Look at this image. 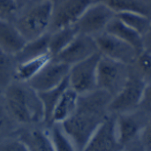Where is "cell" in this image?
Instances as JSON below:
<instances>
[{"label":"cell","mask_w":151,"mask_h":151,"mask_svg":"<svg viewBox=\"0 0 151 151\" xmlns=\"http://www.w3.org/2000/svg\"><path fill=\"white\" fill-rule=\"evenodd\" d=\"M125 151H143L142 150V146H141V144H140V147L139 148H134V149H132V150H126Z\"/></svg>","instance_id":"d6a6232c"},{"label":"cell","mask_w":151,"mask_h":151,"mask_svg":"<svg viewBox=\"0 0 151 151\" xmlns=\"http://www.w3.org/2000/svg\"><path fill=\"white\" fill-rule=\"evenodd\" d=\"M137 66V73L146 81V83L151 81V52L142 51L138 54L134 62Z\"/></svg>","instance_id":"484cf974"},{"label":"cell","mask_w":151,"mask_h":151,"mask_svg":"<svg viewBox=\"0 0 151 151\" xmlns=\"http://www.w3.org/2000/svg\"><path fill=\"white\" fill-rule=\"evenodd\" d=\"M131 72V65L101 55L97 65V88L114 96L125 85Z\"/></svg>","instance_id":"5b68a950"},{"label":"cell","mask_w":151,"mask_h":151,"mask_svg":"<svg viewBox=\"0 0 151 151\" xmlns=\"http://www.w3.org/2000/svg\"><path fill=\"white\" fill-rule=\"evenodd\" d=\"M18 2H19V0H18Z\"/></svg>","instance_id":"836d02e7"},{"label":"cell","mask_w":151,"mask_h":151,"mask_svg":"<svg viewBox=\"0 0 151 151\" xmlns=\"http://www.w3.org/2000/svg\"><path fill=\"white\" fill-rule=\"evenodd\" d=\"M5 107L11 117L22 124L44 121V112L38 93L27 82H10L4 92Z\"/></svg>","instance_id":"7a4b0ae2"},{"label":"cell","mask_w":151,"mask_h":151,"mask_svg":"<svg viewBox=\"0 0 151 151\" xmlns=\"http://www.w3.org/2000/svg\"><path fill=\"white\" fill-rule=\"evenodd\" d=\"M115 127L116 134L119 143L127 148L131 142H133L142 130L143 126H142L141 121L134 112L123 113L115 115Z\"/></svg>","instance_id":"4fadbf2b"},{"label":"cell","mask_w":151,"mask_h":151,"mask_svg":"<svg viewBox=\"0 0 151 151\" xmlns=\"http://www.w3.org/2000/svg\"><path fill=\"white\" fill-rule=\"evenodd\" d=\"M116 17L125 24L140 33L142 36L147 33L151 25V19L149 15L134 12H124L116 14Z\"/></svg>","instance_id":"7402d4cb"},{"label":"cell","mask_w":151,"mask_h":151,"mask_svg":"<svg viewBox=\"0 0 151 151\" xmlns=\"http://www.w3.org/2000/svg\"><path fill=\"white\" fill-rule=\"evenodd\" d=\"M70 65L52 58L28 82L36 92H42L54 88L64 82L69 74Z\"/></svg>","instance_id":"9c48e42d"},{"label":"cell","mask_w":151,"mask_h":151,"mask_svg":"<svg viewBox=\"0 0 151 151\" xmlns=\"http://www.w3.org/2000/svg\"><path fill=\"white\" fill-rule=\"evenodd\" d=\"M53 13V1L42 0L22 14L15 26L27 42L32 41L46 34L51 24Z\"/></svg>","instance_id":"3957f363"},{"label":"cell","mask_w":151,"mask_h":151,"mask_svg":"<svg viewBox=\"0 0 151 151\" xmlns=\"http://www.w3.org/2000/svg\"><path fill=\"white\" fill-rule=\"evenodd\" d=\"M68 87H69V81H68V78H67L64 82H62L60 85H58V87H56L54 88H51V89H49L46 91H42V92H37L38 96L40 97V100L42 102V107H43L44 122L50 123V116H51V113H52L55 104H57L61 94Z\"/></svg>","instance_id":"44dd1931"},{"label":"cell","mask_w":151,"mask_h":151,"mask_svg":"<svg viewBox=\"0 0 151 151\" xmlns=\"http://www.w3.org/2000/svg\"><path fill=\"white\" fill-rule=\"evenodd\" d=\"M0 151H30L27 145L19 138L11 139L0 143Z\"/></svg>","instance_id":"83f0119b"},{"label":"cell","mask_w":151,"mask_h":151,"mask_svg":"<svg viewBox=\"0 0 151 151\" xmlns=\"http://www.w3.org/2000/svg\"><path fill=\"white\" fill-rule=\"evenodd\" d=\"M27 41L16 26L4 19H0V49L10 55L18 54Z\"/></svg>","instance_id":"2e32d148"},{"label":"cell","mask_w":151,"mask_h":151,"mask_svg":"<svg viewBox=\"0 0 151 151\" xmlns=\"http://www.w3.org/2000/svg\"><path fill=\"white\" fill-rule=\"evenodd\" d=\"M10 117L6 107H4L0 104V132L4 130V128L9 125L10 123Z\"/></svg>","instance_id":"4dcf8cb0"},{"label":"cell","mask_w":151,"mask_h":151,"mask_svg":"<svg viewBox=\"0 0 151 151\" xmlns=\"http://www.w3.org/2000/svg\"><path fill=\"white\" fill-rule=\"evenodd\" d=\"M78 99L79 94L70 86L65 88L54 106L49 124L60 125L69 119L77 108Z\"/></svg>","instance_id":"5bb4252c"},{"label":"cell","mask_w":151,"mask_h":151,"mask_svg":"<svg viewBox=\"0 0 151 151\" xmlns=\"http://www.w3.org/2000/svg\"><path fill=\"white\" fill-rule=\"evenodd\" d=\"M12 55L0 49V85H8L12 75H14Z\"/></svg>","instance_id":"d4e9b609"},{"label":"cell","mask_w":151,"mask_h":151,"mask_svg":"<svg viewBox=\"0 0 151 151\" xmlns=\"http://www.w3.org/2000/svg\"><path fill=\"white\" fill-rule=\"evenodd\" d=\"M96 52L99 51L95 37L79 33L73 41L53 58L71 66L89 58Z\"/></svg>","instance_id":"8fae6325"},{"label":"cell","mask_w":151,"mask_h":151,"mask_svg":"<svg viewBox=\"0 0 151 151\" xmlns=\"http://www.w3.org/2000/svg\"><path fill=\"white\" fill-rule=\"evenodd\" d=\"M115 115L111 114L96 131L81 151H125L117 137Z\"/></svg>","instance_id":"30bf717a"},{"label":"cell","mask_w":151,"mask_h":151,"mask_svg":"<svg viewBox=\"0 0 151 151\" xmlns=\"http://www.w3.org/2000/svg\"><path fill=\"white\" fill-rule=\"evenodd\" d=\"M146 81L136 72L131 70L129 77L123 88L112 96L109 104L111 114L119 115L134 112L140 107Z\"/></svg>","instance_id":"277c9868"},{"label":"cell","mask_w":151,"mask_h":151,"mask_svg":"<svg viewBox=\"0 0 151 151\" xmlns=\"http://www.w3.org/2000/svg\"><path fill=\"white\" fill-rule=\"evenodd\" d=\"M107 4L116 14L124 12H134L149 15V8L139 0H97Z\"/></svg>","instance_id":"603a6c76"},{"label":"cell","mask_w":151,"mask_h":151,"mask_svg":"<svg viewBox=\"0 0 151 151\" xmlns=\"http://www.w3.org/2000/svg\"><path fill=\"white\" fill-rule=\"evenodd\" d=\"M91 0H65L53 13L51 24L55 30L76 24L84 11L91 4Z\"/></svg>","instance_id":"7c38bea8"},{"label":"cell","mask_w":151,"mask_h":151,"mask_svg":"<svg viewBox=\"0 0 151 151\" xmlns=\"http://www.w3.org/2000/svg\"><path fill=\"white\" fill-rule=\"evenodd\" d=\"M52 58H53L50 54V52H47L40 56L24 60L22 62H19V64L15 66L14 70L15 79L18 81L28 82Z\"/></svg>","instance_id":"e0dca14e"},{"label":"cell","mask_w":151,"mask_h":151,"mask_svg":"<svg viewBox=\"0 0 151 151\" xmlns=\"http://www.w3.org/2000/svg\"><path fill=\"white\" fill-rule=\"evenodd\" d=\"M95 40L102 56L128 65L134 64L138 53L129 44L106 32L95 36Z\"/></svg>","instance_id":"ba28073f"},{"label":"cell","mask_w":151,"mask_h":151,"mask_svg":"<svg viewBox=\"0 0 151 151\" xmlns=\"http://www.w3.org/2000/svg\"><path fill=\"white\" fill-rule=\"evenodd\" d=\"M143 43L144 50L151 52V25L147 33L143 35Z\"/></svg>","instance_id":"1f68e13d"},{"label":"cell","mask_w":151,"mask_h":151,"mask_svg":"<svg viewBox=\"0 0 151 151\" xmlns=\"http://www.w3.org/2000/svg\"><path fill=\"white\" fill-rule=\"evenodd\" d=\"M50 136L55 151H78L71 140L62 130L60 125H53Z\"/></svg>","instance_id":"cb8c5ba5"},{"label":"cell","mask_w":151,"mask_h":151,"mask_svg":"<svg viewBox=\"0 0 151 151\" xmlns=\"http://www.w3.org/2000/svg\"><path fill=\"white\" fill-rule=\"evenodd\" d=\"M78 34V29L75 25H73L55 30L52 35H50L49 52L52 58L59 54Z\"/></svg>","instance_id":"d6986e66"},{"label":"cell","mask_w":151,"mask_h":151,"mask_svg":"<svg viewBox=\"0 0 151 151\" xmlns=\"http://www.w3.org/2000/svg\"><path fill=\"white\" fill-rule=\"evenodd\" d=\"M139 140L143 151H151V114L142 127Z\"/></svg>","instance_id":"4316f807"},{"label":"cell","mask_w":151,"mask_h":151,"mask_svg":"<svg viewBox=\"0 0 151 151\" xmlns=\"http://www.w3.org/2000/svg\"><path fill=\"white\" fill-rule=\"evenodd\" d=\"M139 108H141L143 112L148 113L149 115L151 114V81L146 84L142 100Z\"/></svg>","instance_id":"f546056e"},{"label":"cell","mask_w":151,"mask_h":151,"mask_svg":"<svg viewBox=\"0 0 151 151\" xmlns=\"http://www.w3.org/2000/svg\"><path fill=\"white\" fill-rule=\"evenodd\" d=\"M105 32L132 46L138 54L144 51L143 36L116 16L108 24Z\"/></svg>","instance_id":"9a60e30c"},{"label":"cell","mask_w":151,"mask_h":151,"mask_svg":"<svg viewBox=\"0 0 151 151\" xmlns=\"http://www.w3.org/2000/svg\"><path fill=\"white\" fill-rule=\"evenodd\" d=\"M112 96L102 89L79 95L73 114L60 127L78 151H81L96 131L111 115L109 104Z\"/></svg>","instance_id":"6da1fadb"},{"label":"cell","mask_w":151,"mask_h":151,"mask_svg":"<svg viewBox=\"0 0 151 151\" xmlns=\"http://www.w3.org/2000/svg\"><path fill=\"white\" fill-rule=\"evenodd\" d=\"M19 8L18 0H0V19L12 16Z\"/></svg>","instance_id":"f1b7e54d"},{"label":"cell","mask_w":151,"mask_h":151,"mask_svg":"<svg viewBox=\"0 0 151 151\" xmlns=\"http://www.w3.org/2000/svg\"><path fill=\"white\" fill-rule=\"evenodd\" d=\"M49 40L50 35L46 33L39 38L28 41L26 42L22 50L13 57H15L19 62H22L24 60L47 53L49 52Z\"/></svg>","instance_id":"ffe728a7"},{"label":"cell","mask_w":151,"mask_h":151,"mask_svg":"<svg viewBox=\"0 0 151 151\" xmlns=\"http://www.w3.org/2000/svg\"><path fill=\"white\" fill-rule=\"evenodd\" d=\"M19 138L27 145L30 151H55L50 134L44 131L39 129L25 131Z\"/></svg>","instance_id":"ac0fdd59"},{"label":"cell","mask_w":151,"mask_h":151,"mask_svg":"<svg viewBox=\"0 0 151 151\" xmlns=\"http://www.w3.org/2000/svg\"><path fill=\"white\" fill-rule=\"evenodd\" d=\"M101 54L95 53L89 58L70 66L69 86L79 95L92 92L97 88V65Z\"/></svg>","instance_id":"8992f818"},{"label":"cell","mask_w":151,"mask_h":151,"mask_svg":"<svg viewBox=\"0 0 151 151\" xmlns=\"http://www.w3.org/2000/svg\"><path fill=\"white\" fill-rule=\"evenodd\" d=\"M116 12L101 1L91 3L75 24L80 34L96 36L104 32Z\"/></svg>","instance_id":"52a82bcc"}]
</instances>
